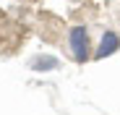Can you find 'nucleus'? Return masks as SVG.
<instances>
[{
	"instance_id": "1",
	"label": "nucleus",
	"mask_w": 120,
	"mask_h": 115,
	"mask_svg": "<svg viewBox=\"0 0 120 115\" xmlns=\"http://www.w3.org/2000/svg\"><path fill=\"white\" fill-rule=\"evenodd\" d=\"M65 47H68V55L73 58L76 63H81L89 58V34L84 26H73L68 29L65 34Z\"/></svg>"
},
{
	"instance_id": "2",
	"label": "nucleus",
	"mask_w": 120,
	"mask_h": 115,
	"mask_svg": "<svg viewBox=\"0 0 120 115\" xmlns=\"http://www.w3.org/2000/svg\"><path fill=\"white\" fill-rule=\"evenodd\" d=\"M117 47H120V37H117L115 31H105L102 42H99V50H97V58H107V55H112Z\"/></svg>"
}]
</instances>
